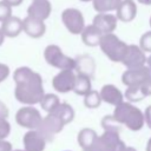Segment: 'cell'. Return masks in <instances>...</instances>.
<instances>
[{
	"mask_svg": "<svg viewBox=\"0 0 151 151\" xmlns=\"http://www.w3.org/2000/svg\"><path fill=\"white\" fill-rule=\"evenodd\" d=\"M13 80L15 83L14 97L21 104H38L45 94L41 76L27 66L18 67L13 73Z\"/></svg>",
	"mask_w": 151,
	"mask_h": 151,
	"instance_id": "6da1fadb",
	"label": "cell"
},
{
	"mask_svg": "<svg viewBox=\"0 0 151 151\" xmlns=\"http://www.w3.org/2000/svg\"><path fill=\"white\" fill-rule=\"evenodd\" d=\"M113 117L119 124L125 125L131 131H139L144 126V114L134 105L122 101L116 105Z\"/></svg>",
	"mask_w": 151,
	"mask_h": 151,
	"instance_id": "7a4b0ae2",
	"label": "cell"
},
{
	"mask_svg": "<svg viewBox=\"0 0 151 151\" xmlns=\"http://www.w3.org/2000/svg\"><path fill=\"white\" fill-rule=\"evenodd\" d=\"M98 46L100 47L101 52L114 63H120L127 50V44L120 40L113 32L103 34Z\"/></svg>",
	"mask_w": 151,
	"mask_h": 151,
	"instance_id": "3957f363",
	"label": "cell"
},
{
	"mask_svg": "<svg viewBox=\"0 0 151 151\" xmlns=\"http://www.w3.org/2000/svg\"><path fill=\"white\" fill-rule=\"evenodd\" d=\"M125 147L126 145L120 139L119 132L105 130L101 136H97L90 151H124Z\"/></svg>",
	"mask_w": 151,
	"mask_h": 151,
	"instance_id": "277c9868",
	"label": "cell"
},
{
	"mask_svg": "<svg viewBox=\"0 0 151 151\" xmlns=\"http://www.w3.org/2000/svg\"><path fill=\"white\" fill-rule=\"evenodd\" d=\"M46 63L59 70H74V59L64 54L61 48L57 45H48L44 51Z\"/></svg>",
	"mask_w": 151,
	"mask_h": 151,
	"instance_id": "5b68a950",
	"label": "cell"
},
{
	"mask_svg": "<svg viewBox=\"0 0 151 151\" xmlns=\"http://www.w3.org/2000/svg\"><path fill=\"white\" fill-rule=\"evenodd\" d=\"M41 114L40 112L32 105L20 107L15 113V122L19 126L28 129V130H37L39 124L41 123Z\"/></svg>",
	"mask_w": 151,
	"mask_h": 151,
	"instance_id": "8992f818",
	"label": "cell"
},
{
	"mask_svg": "<svg viewBox=\"0 0 151 151\" xmlns=\"http://www.w3.org/2000/svg\"><path fill=\"white\" fill-rule=\"evenodd\" d=\"M61 21L66 29L72 34H80L85 27L84 15L78 8H65L61 12Z\"/></svg>",
	"mask_w": 151,
	"mask_h": 151,
	"instance_id": "52a82bcc",
	"label": "cell"
},
{
	"mask_svg": "<svg viewBox=\"0 0 151 151\" xmlns=\"http://www.w3.org/2000/svg\"><path fill=\"white\" fill-rule=\"evenodd\" d=\"M64 123L54 114V113H47L46 117H44L41 119V123L39 124L37 131L45 138L46 142H51L53 140L54 136L58 134L63 127H64Z\"/></svg>",
	"mask_w": 151,
	"mask_h": 151,
	"instance_id": "ba28073f",
	"label": "cell"
},
{
	"mask_svg": "<svg viewBox=\"0 0 151 151\" xmlns=\"http://www.w3.org/2000/svg\"><path fill=\"white\" fill-rule=\"evenodd\" d=\"M76 76L77 74L73 72V70H60V72L55 74L52 79L53 88L60 93L72 91L76 81Z\"/></svg>",
	"mask_w": 151,
	"mask_h": 151,
	"instance_id": "9c48e42d",
	"label": "cell"
},
{
	"mask_svg": "<svg viewBox=\"0 0 151 151\" xmlns=\"http://www.w3.org/2000/svg\"><path fill=\"white\" fill-rule=\"evenodd\" d=\"M151 76V72L147 66L143 65L139 67H133V68H127L123 76H122V81L124 85L129 86H136L143 83L146 78Z\"/></svg>",
	"mask_w": 151,
	"mask_h": 151,
	"instance_id": "30bf717a",
	"label": "cell"
},
{
	"mask_svg": "<svg viewBox=\"0 0 151 151\" xmlns=\"http://www.w3.org/2000/svg\"><path fill=\"white\" fill-rule=\"evenodd\" d=\"M120 63H123L127 68L143 66L146 63L145 52L138 45H127L126 53Z\"/></svg>",
	"mask_w": 151,
	"mask_h": 151,
	"instance_id": "8fae6325",
	"label": "cell"
},
{
	"mask_svg": "<svg viewBox=\"0 0 151 151\" xmlns=\"http://www.w3.org/2000/svg\"><path fill=\"white\" fill-rule=\"evenodd\" d=\"M22 31L31 38L38 39L41 38L46 32V25L44 20L37 19L34 17L27 15L22 20Z\"/></svg>",
	"mask_w": 151,
	"mask_h": 151,
	"instance_id": "7c38bea8",
	"label": "cell"
},
{
	"mask_svg": "<svg viewBox=\"0 0 151 151\" xmlns=\"http://www.w3.org/2000/svg\"><path fill=\"white\" fill-rule=\"evenodd\" d=\"M22 143L25 151H44L46 146L45 138L37 130H29L26 132L24 134Z\"/></svg>",
	"mask_w": 151,
	"mask_h": 151,
	"instance_id": "4fadbf2b",
	"label": "cell"
},
{
	"mask_svg": "<svg viewBox=\"0 0 151 151\" xmlns=\"http://www.w3.org/2000/svg\"><path fill=\"white\" fill-rule=\"evenodd\" d=\"M52 12V5L50 0H32L27 8V15L34 17L40 20H46Z\"/></svg>",
	"mask_w": 151,
	"mask_h": 151,
	"instance_id": "5bb4252c",
	"label": "cell"
},
{
	"mask_svg": "<svg viewBox=\"0 0 151 151\" xmlns=\"http://www.w3.org/2000/svg\"><path fill=\"white\" fill-rule=\"evenodd\" d=\"M117 22H118L117 17L109 13H98L94 15L92 20V24L97 28H99L103 34L112 33L117 28Z\"/></svg>",
	"mask_w": 151,
	"mask_h": 151,
	"instance_id": "9a60e30c",
	"label": "cell"
},
{
	"mask_svg": "<svg viewBox=\"0 0 151 151\" xmlns=\"http://www.w3.org/2000/svg\"><path fill=\"white\" fill-rule=\"evenodd\" d=\"M116 17L123 22L132 21L137 15V5L133 0H122L116 9Z\"/></svg>",
	"mask_w": 151,
	"mask_h": 151,
	"instance_id": "2e32d148",
	"label": "cell"
},
{
	"mask_svg": "<svg viewBox=\"0 0 151 151\" xmlns=\"http://www.w3.org/2000/svg\"><path fill=\"white\" fill-rule=\"evenodd\" d=\"M1 32L7 38H15L22 32V19L15 15H11L1 21Z\"/></svg>",
	"mask_w": 151,
	"mask_h": 151,
	"instance_id": "e0dca14e",
	"label": "cell"
},
{
	"mask_svg": "<svg viewBox=\"0 0 151 151\" xmlns=\"http://www.w3.org/2000/svg\"><path fill=\"white\" fill-rule=\"evenodd\" d=\"M74 70L77 74H83L88 78H92L96 72V63L90 55H80L74 59Z\"/></svg>",
	"mask_w": 151,
	"mask_h": 151,
	"instance_id": "ac0fdd59",
	"label": "cell"
},
{
	"mask_svg": "<svg viewBox=\"0 0 151 151\" xmlns=\"http://www.w3.org/2000/svg\"><path fill=\"white\" fill-rule=\"evenodd\" d=\"M99 94H100L101 100H104L105 103H107L110 105H114V106L120 104L123 101V97H124L122 91L118 87H116L111 84L104 85L101 87Z\"/></svg>",
	"mask_w": 151,
	"mask_h": 151,
	"instance_id": "d6986e66",
	"label": "cell"
},
{
	"mask_svg": "<svg viewBox=\"0 0 151 151\" xmlns=\"http://www.w3.org/2000/svg\"><path fill=\"white\" fill-rule=\"evenodd\" d=\"M103 33L100 32L99 28H97L93 24L87 25L83 28V31L80 32V37H81V41L90 47H94L99 45L100 38H101Z\"/></svg>",
	"mask_w": 151,
	"mask_h": 151,
	"instance_id": "ffe728a7",
	"label": "cell"
},
{
	"mask_svg": "<svg viewBox=\"0 0 151 151\" xmlns=\"http://www.w3.org/2000/svg\"><path fill=\"white\" fill-rule=\"evenodd\" d=\"M96 139H97V133L94 130L90 127H85L80 130V132L78 133V144L84 151H90Z\"/></svg>",
	"mask_w": 151,
	"mask_h": 151,
	"instance_id": "44dd1931",
	"label": "cell"
},
{
	"mask_svg": "<svg viewBox=\"0 0 151 151\" xmlns=\"http://www.w3.org/2000/svg\"><path fill=\"white\" fill-rule=\"evenodd\" d=\"M51 113H54L64 123V125L71 123L73 120V118H74V110L67 103H59L57 105V107L53 111H51Z\"/></svg>",
	"mask_w": 151,
	"mask_h": 151,
	"instance_id": "7402d4cb",
	"label": "cell"
},
{
	"mask_svg": "<svg viewBox=\"0 0 151 151\" xmlns=\"http://www.w3.org/2000/svg\"><path fill=\"white\" fill-rule=\"evenodd\" d=\"M72 91L78 96H85L88 93L91 91V78L83 74H77Z\"/></svg>",
	"mask_w": 151,
	"mask_h": 151,
	"instance_id": "603a6c76",
	"label": "cell"
},
{
	"mask_svg": "<svg viewBox=\"0 0 151 151\" xmlns=\"http://www.w3.org/2000/svg\"><path fill=\"white\" fill-rule=\"evenodd\" d=\"M122 0H92V7L97 13H109L116 11Z\"/></svg>",
	"mask_w": 151,
	"mask_h": 151,
	"instance_id": "cb8c5ba5",
	"label": "cell"
},
{
	"mask_svg": "<svg viewBox=\"0 0 151 151\" xmlns=\"http://www.w3.org/2000/svg\"><path fill=\"white\" fill-rule=\"evenodd\" d=\"M59 103H60L59 97H58L57 94H53V93H47V94L45 93V94L42 96L41 100L39 101L41 109H42L44 111H46L47 113L51 112V111H53V110L57 107V105H58Z\"/></svg>",
	"mask_w": 151,
	"mask_h": 151,
	"instance_id": "d4e9b609",
	"label": "cell"
},
{
	"mask_svg": "<svg viewBox=\"0 0 151 151\" xmlns=\"http://www.w3.org/2000/svg\"><path fill=\"white\" fill-rule=\"evenodd\" d=\"M100 103H101V98H100L99 92L97 91L91 90L88 93L84 96V105L88 109H96L100 105Z\"/></svg>",
	"mask_w": 151,
	"mask_h": 151,
	"instance_id": "484cf974",
	"label": "cell"
},
{
	"mask_svg": "<svg viewBox=\"0 0 151 151\" xmlns=\"http://www.w3.org/2000/svg\"><path fill=\"white\" fill-rule=\"evenodd\" d=\"M125 97L129 101H139L142 99L145 98L144 93L142 92L139 85H136V86H129L127 90L125 91Z\"/></svg>",
	"mask_w": 151,
	"mask_h": 151,
	"instance_id": "4316f807",
	"label": "cell"
},
{
	"mask_svg": "<svg viewBox=\"0 0 151 151\" xmlns=\"http://www.w3.org/2000/svg\"><path fill=\"white\" fill-rule=\"evenodd\" d=\"M101 126L104 130H107V131H116V132H119L120 131V127H119V123L116 120V118L113 116H106L103 118L101 120Z\"/></svg>",
	"mask_w": 151,
	"mask_h": 151,
	"instance_id": "83f0119b",
	"label": "cell"
},
{
	"mask_svg": "<svg viewBox=\"0 0 151 151\" xmlns=\"http://www.w3.org/2000/svg\"><path fill=\"white\" fill-rule=\"evenodd\" d=\"M144 52H150L151 53V31L145 32L140 39H139V45H138Z\"/></svg>",
	"mask_w": 151,
	"mask_h": 151,
	"instance_id": "f1b7e54d",
	"label": "cell"
},
{
	"mask_svg": "<svg viewBox=\"0 0 151 151\" xmlns=\"http://www.w3.org/2000/svg\"><path fill=\"white\" fill-rule=\"evenodd\" d=\"M11 132V124L7 118H0V139H6Z\"/></svg>",
	"mask_w": 151,
	"mask_h": 151,
	"instance_id": "f546056e",
	"label": "cell"
},
{
	"mask_svg": "<svg viewBox=\"0 0 151 151\" xmlns=\"http://www.w3.org/2000/svg\"><path fill=\"white\" fill-rule=\"evenodd\" d=\"M12 8L13 7L9 6L7 2H5L4 0L0 1V22L12 15Z\"/></svg>",
	"mask_w": 151,
	"mask_h": 151,
	"instance_id": "4dcf8cb0",
	"label": "cell"
},
{
	"mask_svg": "<svg viewBox=\"0 0 151 151\" xmlns=\"http://www.w3.org/2000/svg\"><path fill=\"white\" fill-rule=\"evenodd\" d=\"M9 72H11V70H9L8 65L0 63V83L5 81L7 79V77L9 76Z\"/></svg>",
	"mask_w": 151,
	"mask_h": 151,
	"instance_id": "1f68e13d",
	"label": "cell"
},
{
	"mask_svg": "<svg viewBox=\"0 0 151 151\" xmlns=\"http://www.w3.org/2000/svg\"><path fill=\"white\" fill-rule=\"evenodd\" d=\"M143 114H144V123H146V125L151 129V105L146 107V110Z\"/></svg>",
	"mask_w": 151,
	"mask_h": 151,
	"instance_id": "d6a6232c",
	"label": "cell"
},
{
	"mask_svg": "<svg viewBox=\"0 0 151 151\" xmlns=\"http://www.w3.org/2000/svg\"><path fill=\"white\" fill-rule=\"evenodd\" d=\"M0 151H12V144L6 139H0Z\"/></svg>",
	"mask_w": 151,
	"mask_h": 151,
	"instance_id": "836d02e7",
	"label": "cell"
},
{
	"mask_svg": "<svg viewBox=\"0 0 151 151\" xmlns=\"http://www.w3.org/2000/svg\"><path fill=\"white\" fill-rule=\"evenodd\" d=\"M8 117V107L5 105L4 101L0 100V118H7Z\"/></svg>",
	"mask_w": 151,
	"mask_h": 151,
	"instance_id": "e575fe53",
	"label": "cell"
},
{
	"mask_svg": "<svg viewBox=\"0 0 151 151\" xmlns=\"http://www.w3.org/2000/svg\"><path fill=\"white\" fill-rule=\"evenodd\" d=\"M5 2H7L9 6H12V7H17V6H19V5H21V2H22V0H4Z\"/></svg>",
	"mask_w": 151,
	"mask_h": 151,
	"instance_id": "d590c367",
	"label": "cell"
},
{
	"mask_svg": "<svg viewBox=\"0 0 151 151\" xmlns=\"http://www.w3.org/2000/svg\"><path fill=\"white\" fill-rule=\"evenodd\" d=\"M139 4H142V5H146V6H149V5H151V0H137Z\"/></svg>",
	"mask_w": 151,
	"mask_h": 151,
	"instance_id": "8d00e7d4",
	"label": "cell"
},
{
	"mask_svg": "<svg viewBox=\"0 0 151 151\" xmlns=\"http://www.w3.org/2000/svg\"><path fill=\"white\" fill-rule=\"evenodd\" d=\"M5 38H6V37L4 35V33H2V32H1V29H0V46L4 44V41H5Z\"/></svg>",
	"mask_w": 151,
	"mask_h": 151,
	"instance_id": "74e56055",
	"label": "cell"
},
{
	"mask_svg": "<svg viewBox=\"0 0 151 151\" xmlns=\"http://www.w3.org/2000/svg\"><path fill=\"white\" fill-rule=\"evenodd\" d=\"M146 64H147V67H149V70L151 72V55L149 58H146Z\"/></svg>",
	"mask_w": 151,
	"mask_h": 151,
	"instance_id": "f35d334b",
	"label": "cell"
},
{
	"mask_svg": "<svg viewBox=\"0 0 151 151\" xmlns=\"http://www.w3.org/2000/svg\"><path fill=\"white\" fill-rule=\"evenodd\" d=\"M146 151H151V138L149 139V142L146 144Z\"/></svg>",
	"mask_w": 151,
	"mask_h": 151,
	"instance_id": "ab89813d",
	"label": "cell"
},
{
	"mask_svg": "<svg viewBox=\"0 0 151 151\" xmlns=\"http://www.w3.org/2000/svg\"><path fill=\"white\" fill-rule=\"evenodd\" d=\"M124 151H137V150H136L134 147H130V146H126Z\"/></svg>",
	"mask_w": 151,
	"mask_h": 151,
	"instance_id": "60d3db41",
	"label": "cell"
},
{
	"mask_svg": "<svg viewBox=\"0 0 151 151\" xmlns=\"http://www.w3.org/2000/svg\"><path fill=\"white\" fill-rule=\"evenodd\" d=\"M80 1H84V2H88V1H92V0H80Z\"/></svg>",
	"mask_w": 151,
	"mask_h": 151,
	"instance_id": "b9f144b4",
	"label": "cell"
},
{
	"mask_svg": "<svg viewBox=\"0 0 151 151\" xmlns=\"http://www.w3.org/2000/svg\"><path fill=\"white\" fill-rule=\"evenodd\" d=\"M12 151H25V150H19V149H18V150H12Z\"/></svg>",
	"mask_w": 151,
	"mask_h": 151,
	"instance_id": "7bdbcfd3",
	"label": "cell"
},
{
	"mask_svg": "<svg viewBox=\"0 0 151 151\" xmlns=\"http://www.w3.org/2000/svg\"><path fill=\"white\" fill-rule=\"evenodd\" d=\"M149 22H150V27H151V17H150V21Z\"/></svg>",
	"mask_w": 151,
	"mask_h": 151,
	"instance_id": "ee69618b",
	"label": "cell"
}]
</instances>
